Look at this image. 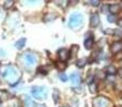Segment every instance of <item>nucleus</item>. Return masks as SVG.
Listing matches in <instances>:
<instances>
[{
  "label": "nucleus",
  "mask_w": 122,
  "mask_h": 107,
  "mask_svg": "<svg viewBox=\"0 0 122 107\" xmlns=\"http://www.w3.org/2000/svg\"><path fill=\"white\" fill-rule=\"evenodd\" d=\"M2 77L6 80L10 85H15L19 82V79L21 78V73L19 72V70L17 69L15 65H10L8 66L4 72L2 73Z\"/></svg>",
  "instance_id": "f257e3e1"
},
{
  "label": "nucleus",
  "mask_w": 122,
  "mask_h": 107,
  "mask_svg": "<svg viewBox=\"0 0 122 107\" xmlns=\"http://www.w3.org/2000/svg\"><path fill=\"white\" fill-rule=\"evenodd\" d=\"M82 20H84V17L80 13H73L69 19V27L77 29L82 25Z\"/></svg>",
  "instance_id": "f03ea898"
},
{
  "label": "nucleus",
  "mask_w": 122,
  "mask_h": 107,
  "mask_svg": "<svg viewBox=\"0 0 122 107\" xmlns=\"http://www.w3.org/2000/svg\"><path fill=\"white\" fill-rule=\"evenodd\" d=\"M31 93L36 99L38 100H45L47 97V93H48V90H47L46 87L43 86H36L32 87Z\"/></svg>",
  "instance_id": "7ed1b4c3"
},
{
  "label": "nucleus",
  "mask_w": 122,
  "mask_h": 107,
  "mask_svg": "<svg viewBox=\"0 0 122 107\" xmlns=\"http://www.w3.org/2000/svg\"><path fill=\"white\" fill-rule=\"evenodd\" d=\"M93 107H112V103L104 97H97L92 102Z\"/></svg>",
  "instance_id": "20e7f679"
},
{
  "label": "nucleus",
  "mask_w": 122,
  "mask_h": 107,
  "mask_svg": "<svg viewBox=\"0 0 122 107\" xmlns=\"http://www.w3.org/2000/svg\"><path fill=\"white\" fill-rule=\"evenodd\" d=\"M24 60H25V63H26V65L27 66H29V67H33L34 65H36V56L34 54H32V53H26L25 54V56H24Z\"/></svg>",
  "instance_id": "39448f33"
},
{
  "label": "nucleus",
  "mask_w": 122,
  "mask_h": 107,
  "mask_svg": "<svg viewBox=\"0 0 122 107\" xmlns=\"http://www.w3.org/2000/svg\"><path fill=\"white\" fill-rule=\"evenodd\" d=\"M100 25V16L97 13H92L90 16V26L92 28H95Z\"/></svg>",
  "instance_id": "423d86ee"
},
{
  "label": "nucleus",
  "mask_w": 122,
  "mask_h": 107,
  "mask_svg": "<svg viewBox=\"0 0 122 107\" xmlns=\"http://www.w3.org/2000/svg\"><path fill=\"white\" fill-rule=\"evenodd\" d=\"M58 57H59V59L62 62H64V61H66L67 59H69L70 51L65 48H61V49H59V51H58Z\"/></svg>",
  "instance_id": "0eeeda50"
},
{
  "label": "nucleus",
  "mask_w": 122,
  "mask_h": 107,
  "mask_svg": "<svg viewBox=\"0 0 122 107\" xmlns=\"http://www.w3.org/2000/svg\"><path fill=\"white\" fill-rule=\"evenodd\" d=\"M71 80H72V84H73V86H79L80 82H81V78H80L79 74L73 73L71 75Z\"/></svg>",
  "instance_id": "6e6552de"
},
{
  "label": "nucleus",
  "mask_w": 122,
  "mask_h": 107,
  "mask_svg": "<svg viewBox=\"0 0 122 107\" xmlns=\"http://www.w3.org/2000/svg\"><path fill=\"white\" fill-rule=\"evenodd\" d=\"M110 49H112V54H118L119 51H122V42L114 43V44L112 45V47H110Z\"/></svg>",
  "instance_id": "1a4fd4ad"
},
{
  "label": "nucleus",
  "mask_w": 122,
  "mask_h": 107,
  "mask_svg": "<svg viewBox=\"0 0 122 107\" xmlns=\"http://www.w3.org/2000/svg\"><path fill=\"white\" fill-rule=\"evenodd\" d=\"M119 10H120V5H119V4H110V5L108 6V11H109V13H112V14H117V13L119 12Z\"/></svg>",
  "instance_id": "9d476101"
},
{
  "label": "nucleus",
  "mask_w": 122,
  "mask_h": 107,
  "mask_svg": "<svg viewBox=\"0 0 122 107\" xmlns=\"http://www.w3.org/2000/svg\"><path fill=\"white\" fill-rule=\"evenodd\" d=\"M93 43H94V40H93L92 36H90V38H87L86 40H85L84 45H85V47H86L87 49H90L91 47L93 46Z\"/></svg>",
  "instance_id": "9b49d317"
},
{
  "label": "nucleus",
  "mask_w": 122,
  "mask_h": 107,
  "mask_svg": "<svg viewBox=\"0 0 122 107\" xmlns=\"http://www.w3.org/2000/svg\"><path fill=\"white\" fill-rule=\"evenodd\" d=\"M24 102H25V107H34V106H36V105H34V102L32 101L29 97H27V95L25 97Z\"/></svg>",
  "instance_id": "f8f14e48"
},
{
  "label": "nucleus",
  "mask_w": 122,
  "mask_h": 107,
  "mask_svg": "<svg viewBox=\"0 0 122 107\" xmlns=\"http://www.w3.org/2000/svg\"><path fill=\"white\" fill-rule=\"evenodd\" d=\"M106 72H107V74H109V75H115V74L117 73V69L114 65H109V66H107V69H106Z\"/></svg>",
  "instance_id": "ddd939ff"
},
{
  "label": "nucleus",
  "mask_w": 122,
  "mask_h": 107,
  "mask_svg": "<svg viewBox=\"0 0 122 107\" xmlns=\"http://www.w3.org/2000/svg\"><path fill=\"white\" fill-rule=\"evenodd\" d=\"M26 43V39H20V40H18L16 43H15V47H16L17 49H20L21 47H24V45H25Z\"/></svg>",
  "instance_id": "4468645a"
},
{
  "label": "nucleus",
  "mask_w": 122,
  "mask_h": 107,
  "mask_svg": "<svg viewBox=\"0 0 122 107\" xmlns=\"http://www.w3.org/2000/svg\"><path fill=\"white\" fill-rule=\"evenodd\" d=\"M89 89H90V91L92 93H95L97 92V84H95L94 82H91L90 84H89Z\"/></svg>",
  "instance_id": "2eb2a0df"
},
{
  "label": "nucleus",
  "mask_w": 122,
  "mask_h": 107,
  "mask_svg": "<svg viewBox=\"0 0 122 107\" xmlns=\"http://www.w3.org/2000/svg\"><path fill=\"white\" fill-rule=\"evenodd\" d=\"M87 63V59L86 58H82V59H79V60L76 62V64H77L78 67H82L85 64Z\"/></svg>",
  "instance_id": "dca6fc26"
},
{
  "label": "nucleus",
  "mask_w": 122,
  "mask_h": 107,
  "mask_svg": "<svg viewBox=\"0 0 122 107\" xmlns=\"http://www.w3.org/2000/svg\"><path fill=\"white\" fill-rule=\"evenodd\" d=\"M56 17H57V15H55V14H48V15H46V16H45V20L46 21H51V20H53L54 18H56Z\"/></svg>",
  "instance_id": "f3484780"
},
{
  "label": "nucleus",
  "mask_w": 122,
  "mask_h": 107,
  "mask_svg": "<svg viewBox=\"0 0 122 107\" xmlns=\"http://www.w3.org/2000/svg\"><path fill=\"white\" fill-rule=\"evenodd\" d=\"M56 66H57L59 70H64L65 66H66V64H65L64 62H62V61H61V62H57V63H56Z\"/></svg>",
  "instance_id": "a211bd4d"
},
{
  "label": "nucleus",
  "mask_w": 122,
  "mask_h": 107,
  "mask_svg": "<svg viewBox=\"0 0 122 107\" xmlns=\"http://www.w3.org/2000/svg\"><path fill=\"white\" fill-rule=\"evenodd\" d=\"M13 4H14V1H12V0H10V1H4L3 6H4V9H9V8H11Z\"/></svg>",
  "instance_id": "6ab92c4d"
},
{
  "label": "nucleus",
  "mask_w": 122,
  "mask_h": 107,
  "mask_svg": "<svg viewBox=\"0 0 122 107\" xmlns=\"http://www.w3.org/2000/svg\"><path fill=\"white\" fill-rule=\"evenodd\" d=\"M59 91L56 90L55 92H54V101H55V103H58V101H59Z\"/></svg>",
  "instance_id": "aec40b11"
},
{
  "label": "nucleus",
  "mask_w": 122,
  "mask_h": 107,
  "mask_svg": "<svg viewBox=\"0 0 122 107\" xmlns=\"http://www.w3.org/2000/svg\"><path fill=\"white\" fill-rule=\"evenodd\" d=\"M59 77H60V79H61V82H66V80H67V76L66 75H65V74L64 73H61L60 74V76H59Z\"/></svg>",
  "instance_id": "412c9836"
},
{
  "label": "nucleus",
  "mask_w": 122,
  "mask_h": 107,
  "mask_svg": "<svg viewBox=\"0 0 122 107\" xmlns=\"http://www.w3.org/2000/svg\"><path fill=\"white\" fill-rule=\"evenodd\" d=\"M89 3L92 4V5H94V6H97V5H99V4L101 3V2L97 1H97H92V0H91V1H89Z\"/></svg>",
  "instance_id": "4be33fe9"
},
{
  "label": "nucleus",
  "mask_w": 122,
  "mask_h": 107,
  "mask_svg": "<svg viewBox=\"0 0 122 107\" xmlns=\"http://www.w3.org/2000/svg\"><path fill=\"white\" fill-rule=\"evenodd\" d=\"M38 72H41L42 74H46V73H47V71L44 69V67H40V69L38 70Z\"/></svg>",
  "instance_id": "5701e85b"
},
{
  "label": "nucleus",
  "mask_w": 122,
  "mask_h": 107,
  "mask_svg": "<svg viewBox=\"0 0 122 107\" xmlns=\"http://www.w3.org/2000/svg\"><path fill=\"white\" fill-rule=\"evenodd\" d=\"M108 18V20L110 21V23H114V20H115V18H114V16H108L107 17Z\"/></svg>",
  "instance_id": "b1692460"
},
{
  "label": "nucleus",
  "mask_w": 122,
  "mask_h": 107,
  "mask_svg": "<svg viewBox=\"0 0 122 107\" xmlns=\"http://www.w3.org/2000/svg\"><path fill=\"white\" fill-rule=\"evenodd\" d=\"M118 25L120 26V27H122V19H120V20L118 21Z\"/></svg>",
  "instance_id": "393cba45"
},
{
  "label": "nucleus",
  "mask_w": 122,
  "mask_h": 107,
  "mask_svg": "<svg viewBox=\"0 0 122 107\" xmlns=\"http://www.w3.org/2000/svg\"><path fill=\"white\" fill-rule=\"evenodd\" d=\"M36 107H46L45 105H38V106H36Z\"/></svg>",
  "instance_id": "a878e982"
},
{
  "label": "nucleus",
  "mask_w": 122,
  "mask_h": 107,
  "mask_svg": "<svg viewBox=\"0 0 122 107\" xmlns=\"http://www.w3.org/2000/svg\"><path fill=\"white\" fill-rule=\"evenodd\" d=\"M63 107H69V106H63Z\"/></svg>",
  "instance_id": "bb28decb"
},
{
  "label": "nucleus",
  "mask_w": 122,
  "mask_h": 107,
  "mask_svg": "<svg viewBox=\"0 0 122 107\" xmlns=\"http://www.w3.org/2000/svg\"><path fill=\"white\" fill-rule=\"evenodd\" d=\"M0 107H1V106H0Z\"/></svg>",
  "instance_id": "cd10ccee"
}]
</instances>
